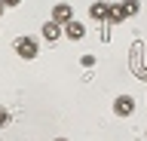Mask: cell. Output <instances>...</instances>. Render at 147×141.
<instances>
[{
  "label": "cell",
  "instance_id": "obj_1",
  "mask_svg": "<svg viewBox=\"0 0 147 141\" xmlns=\"http://www.w3.org/2000/svg\"><path fill=\"white\" fill-rule=\"evenodd\" d=\"M16 52H18V58H37L40 46H37L34 37H18L16 40Z\"/></svg>",
  "mask_w": 147,
  "mask_h": 141
},
{
  "label": "cell",
  "instance_id": "obj_2",
  "mask_svg": "<svg viewBox=\"0 0 147 141\" xmlns=\"http://www.w3.org/2000/svg\"><path fill=\"white\" fill-rule=\"evenodd\" d=\"M132 111H135V98H132V95L113 98V113H117V117H132Z\"/></svg>",
  "mask_w": 147,
  "mask_h": 141
},
{
  "label": "cell",
  "instance_id": "obj_3",
  "mask_svg": "<svg viewBox=\"0 0 147 141\" xmlns=\"http://www.w3.org/2000/svg\"><path fill=\"white\" fill-rule=\"evenodd\" d=\"M52 22H58V25H67V22H74V9L67 6V3H55V9H52Z\"/></svg>",
  "mask_w": 147,
  "mask_h": 141
},
{
  "label": "cell",
  "instance_id": "obj_4",
  "mask_svg": "<svg viewBox=\"0 0 147 141\" xmlns=\"http://www.w3.org/2000/svg\"><path fill=\"white\" fill-rule=\"evenodd\" d=\"M64 37L67 40H83L86 37V25H83V22H67V25H64Z\"/></svg>",
  "mask_w": 147,
  "mask_h": 141
},
{
  "label": "cell",
  "instance_id": "obj_5",
  "mask_svg": "<svg viewBox=\"0 0 147 141\" xmlns=\"http://www.w3.org/2000/svg\"><path fill=\"white\" fill-rule=\"evenodd\" d=\"M43 37L49 40V43H52V40H58V37H61V25H58V22H52V19H49V22H46V25H43Z\"/></svg>",
  "mask_w": 147,
  "mask_h": 141
},
{
  "label": "cell",
  "instance_id": "obj_6",
  "mask_svg": "<svg viewBox=\"0 0 147 141\" xmlns=\"http://www.w3.org/2000/svg\"><path fill=\"white\" fill-rule=\"evenodd\" d=\"M123 19H126V9H123V3H110V9H107V22H110V25H119Z\"/></svg>",
  "mask_w": 147,
  "mask_h": 141
},
{
  "label": "cell",
  "instance_id": "obj_7",
  "mask_svg": "<svg viewBox=\"0 0 147 141\" xmlns=\"http://www.w3.org/2000/svg\"><path fill=\"white\" fill-rule=\"evenodd\" d=\"M107 9H110L107 3H101V0H98V3H92V6H89V16H92V19H98V22H107Z\"/></svg>",
  "mask_w": 147,
  "mask_h": 141
},
{
  "label": "cell",
  "instance_id": "obj_8",
  "mask_svg": "<svg viewBox=\"0 0 147 141\" xmlns=\"http://www.w3.org/2000/svg\"><path fill=\"white\" fill-rule=\"evenodd\" d=\"M123 9H126V16H135V12H138V0H126Z\"/></svg>",
  "mask_w": 147,
  "mask_h": 141
},
{
  "label": "cell",
  "instance_id": "obj_9",
  "mask_svg": "<svg viewBox=\"0 0 147 141\" xmlns=\"http://www.w3.org/2000/svg\"><path fill=\"white\" fill-rule=\"evenodd\" d=\"M6 123H9V113L3 111V107H0V129H3V126H6Z\"/></svg>",
  "mask_w": 147,
  "mask_h": 141
},
{
  "label": "cell",
  "instance_id": "obj_10",
  "mask_svg": "<svg viewBox=\"0 0 147 141\" xmlns=\"http://www.w3.org/2000/svg\"><path fill=\"white\" fill-rule=\"evenodd\" d=\"M22 0H3V6H18Z\"/></svg>",
  "mask_w": 147,
  "mask_h": 141
},
{
  "label": "cell",
  "instance_id": "obj_11",
  "mask_svg": "<svg viewBox=\"0 0 147 141\" xmlns=\"http://www.w3.org/2000/svg\"><path fill=\"white\" fill-rule=\"evenodd\" d=\"M3 9H6V6H3V0H0V16H3Z\"/></svg>",
  "mask_w": 147,
  "mask_h": 141
},
{
  "label": "cell",
  "instance_id": "obj_12",
  "mask_svg": "<svg viewBox=\"0 0 147 141\" xmlns=\"http://www.w3.org/2000/svg\"><path fill=\"white\" fill-rule=\"evenodd\" d=\"M55 141H67V138H55Z\"/></svg>",
  "mask_w": 147,
  "mask_h": 141
}]
</instances>
